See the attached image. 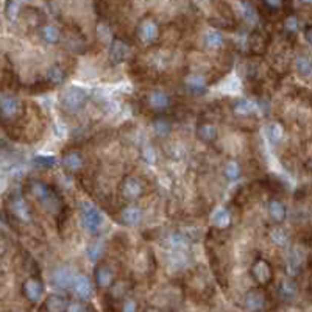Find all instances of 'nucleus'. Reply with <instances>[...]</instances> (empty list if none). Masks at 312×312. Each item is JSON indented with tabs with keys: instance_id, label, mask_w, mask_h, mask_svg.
I'll list each match as a JSON object with an SVG mask.
<instances>
[{
	"instance_id": "1",
	"label": "nucleus",
	"mask_w": 312,
	"mask_h": 312,
	"mask_svg": "<svg viewBox=\"0 0 312 312\" xmlns=\"http://www.w3.org/2000/svg\"><path fill=\"white\" fill-rule=\"evenodd\" d=\"M28 191L31 195L39 201L41 206H44L49 212H61L63 211V200L60 192L53 186L41 180H31L28 183Z\"/></svg>"
},
{
	"instance_id": "2",
	"label": "nucleus",
	"mask_w": 312,
	"mask_h": 312,
	"mask_svg": "<svg viewBox=\"0 0 312 312\" xmlns=\"http://www.w3.org/2000/svg\"><path fill=\"white\" fill-rule=\"evenodd\" d=\"M136 38L145 47H153L161 39V27L153 16H144L138 24Z\"/></svg>"
},
{
	"instance_id": "3",
	"label": "nucleus",
	"mask_w": 312,
	"mask_h": 312,
	"mask_svg": "<svg viewBox=\"0 0 312 312\" xmlns=\"http://www.w3.org/2000/svg\"><path fill=\"white\" fill-rule=\"evenodd\" d=\"M0 111H2V122L5 126H8L10 123L13 125L17 119L22 117V114H25L21 100L8 91H4L0 96Z\"/></svg>"
},
{
	"instance_id": "4",
	"label": "nucleus",
	"mask_w": 312,
	"mask_h": 312,
	"mask_svg": "<svg viewBox=\"0 0 312 312\" xmlns=\"http://www.w3.org/2000/svg\"><path fill=\"white\" fill-rule=\"evenodd\" d=\"M144 105L150 113L155 114H166L173 105L172 96L164 89H153L144 99Z\"/></svg>"
},
{
	"instance_id": "5",
	"label": "nucleus",
	"mask_w": 312,
	"mask_h": 312,
	"mask_svg": "<svg viewBox=\"0 0 312 312\" xmlns=\"http://www.w3.org/2000/svg\"><path fill=\"white\" fill-rule=\"evenodd\" d=\"M87 102V91L81 86H70L61 94V106L64 111L75 114L86 105Z\"/></svg>"
},
{
	"instance_id": "6",
	"label": "nucleus",
	"mask_w": 312,
	"mask_h": 312,
	"mask_svg": "<svg viewBox=\"0 0 312 312\" xmlns=\"http://www.w3.org/2000/svg\"><path fill=\"white\" fill-rule=\"evenodd\" d=\"M145 194V183L135 175H128L120 183V195L126 203L138 201Z\"/></svg>"
},
{
	"instance_id": "7",
	"label": "nucleus",
	"mask_w": 312,
	"mask_h": 312,
	"mask_svg": "<svg viewBox=\"0 0 312 312\" xmlns=\"http://www.w3.org/2000/svg\"><path fill=\"white\" fill-rule=\"evenodd\" d=\"M250 275L258 286H269L273 281V265L265 258H256L250 267Z\"/></svg>"
},
{
	"instance_id": "8",
	"label": "nucleus",
	"mask_w": 312,
	"mask_h": 312,
	"mask_svg": "<svg viewBox=\"0 0 312 312\" xmlns=\"http://www.w3.org/2000/svg\"><path fill=\"white\" fill-rule=\"evenodd\" d=\"M80 217H81V225L83 228L89 233V234H97L100 231V227L103 224V217L102 212L89 203H83L81 205V211H80Z\"/></svg>"
},
{
	"instance_id": "9",
	"label": "nucleus",
	"mask_w": 312,
	"mask_h": 312,
	"mask_svg": "<svg viewBox=\"0 0 312 312\" xmlns=\"http://www.w3.org/2000/svg\"><path fill=\"white\" fill-rule=\"evenodd\" d=\"M270 298L264 286H258L250 289L244 297V307L247 310H264L269 307Z\"/></svg>"
},
{
	"instance_id": "10",
	"label": "nucleus",
	"mask_w": 312,
	"mask_h": 312,
	"mask_svg": "<svg viewBox=\"0 0 312 312\" xmlns=\"http://www.w3.org/2000/svg\"><path fill=\"white\" fill-rule=\"evenodd\" d=\"M75 272H73L72 267L69 265H58L55 267L50 273V280H52V284L60 289V290H69L72 289V284H73V280H75Z\"/></svg>"
},
{
	"instance_id": "11",
	"label": "nucleus",
	"mask_w": 312,
	"mask_h": 312,
	"mask_svg": "<svg viewBox=\"0 0 312 312\" xmlns=\"http://www.w3.org/2000/svg\"><path fill=\"white\" fill-rule=\"evenodd\" d=\"M22 295L31 304L39 303L42 295H44V284H42L41 278L34 277V275L25 278L22 283Z\"/></svg>"
},
{
	"instance_id": "12",
	"label": "nucleus",
	"mask_w": 312,
	"mask_h": 312,
	"mask_svg": "<svg viewBox=\"0 0 312 312\" xmlns=\"http://www.w3.org/2000/svg\"><path fill=\"white\" fill-rule=\"evenodd\" d=\"M61 166L69 175H77L84 167V156L77 149H67L61 155Z\"/></svg>"
},
{
	"instance_id": "13",
	"label": "nucleus",
	"mask_w": 312,
	"mask_h": 312,
	"mask_svg": "<svg viewBox=\"0 0 312 312\" xmlns=\"http://www.w3.org/2000/svg\"><path fill=\"white\" fill-rule=\"evenodd\" d=\"M248 50L256 55V57H261L269 50L270 46V34L265 30L261 28H254L250 36H248Z\"/></svg>"
},
{
	"instance_id": "14",
	"label": "nucleus",
	"mask_w": 312,
	"mask_h": 312,
	"mask_svg": "<svg viewBox=\"0 0 312 312\" xmlns=\"http://www.w3.org/2000/svg\"><path fill=\"white\" fill-rule=\"evenodd\" d=\"M130 53H131V47L123 38L116 36V38L109 42V61L113 64H120L126 61L128 57H130Z\"/></svg>"
},
{
	"instance_id": "15",
	"label": "nucleus",
	"mask_w": 312,
	"mask_h": 312,
	"mask_svg": "<svg viewBox=\"0 0 312 312\" xmlns=\"http://www.w3.org/2000/svg\"><path fill=\"white\" fill-rule=\"evenodd\" d=\"M94 281L99 289L108 290L116 281V273L113 267L106 262H99L94 269Z\"/></svg>"
},
{
	"instance_id": "16",
	"label": "nucleus",
	"mask_w": 312,
	"mask_h": 312,
	"mask_svg": "<svg viewBox=\"0 0 312 312\" xmlns=\"http://www.w3.org/2000/svg\"><path fill=\"white\" fill-rule=\"evenodd\" d=\"M10 212L14 218L19 222H30L31 220V209L27 203V200L22 197V194H14L10 201Z\"/></svg>"
},
{
	"instance_id": "17",
	"label": "nucleus",
	"mask_w": 312,
	"mask_h": 312,
	"mask_svg": "<svg viewBox=\"0 0 312 312\" xmlns=\"http://www.w3.org/2000/svg\"><path fill=\"white\" fill-rule=\"evenodd\" d=\"M277 295H278L280 301H283V303H292V301H295V298H297V295H298V284H297L295 280H293V277L283 278V280L278 283Z\"/></svg>"
},
{
	"instance_id": "18",
	"label": "nucleus",
	"mask_w": 312,
	"mask_h": 312,
	"mask_svg": "<svg viewBox=\"0 0 312 312\" xmlns=\"http://www.w3.org/2000/svg\"><path fill=\"white\" fill-rule=\"evenodd\" d=\"M185 87L188 93L194 94V96H201L205 94L208 91V86H209V81L206 78V75H203V73H189V75L185 77Z\"/></svg>"
},
{
	"instance_id": "19",
	"label": "nucleus",
	"mask_w": 312,
	"mask_h": 312,
	"mask_svg": "<svg viewBox=\"0 0 312 312\" xmlns=\"http://www.w3.org/2000/svg\"><path fill=\"white\" fill-rule=\"evenodd\" d=\"M211 225L217 231H225L233 225V214L228 208L218 206L211 214Z\"/></svg>"
},
{
	"instance_id": "20",
	"label": "nucleus",
	"mask_w": 312,
	"mask_h": 312,
	"mask_svg": "<svg viewBox=\"0 0 312 312\" xmlns=\"http://www.w3.org/2000/svg\"><path fill=\"white\" fill-rule=\"evenodd\" d=\"M119 220L122 225L135 227L142 220V209L138 205H135V201L133 203H128L119 211Z\"/></svg>"
},
{
	"instance_id": "21",
	"label": "nucleus",
	"mask_w": 312,
	"mask_h": 312,
	"mask_svg": "<svg viewBox=\"0 0 312 312\" xmlns=\"http://www.w3.org/2000/svg\"><path fill=\"white\" fill-rule=\"evenodd\" d=\"M72 292L75 293V297L80 300H89L93 297V284H91L86 275L83 273L75 275V280H73V284H72Z\"/></svg>"
},
{
	"instance_id": "22",
	"label": "nucleus",
	"mask_w": 312,
	"mask_h": 312,
	"mask_svg": "<svg viewBox=\"0 0 312 312\" xmlns=\"http://www.w3.org/2000/svg\"><path fill=\"white\" fill-rule=\"evenodd\" d=\"M197 136L201 142L205 144H212L217 141V136H218V130L214 122L211 120H200L198 125H197Z\"/></svg>"
},
{
	"instance_id": "23",
	"label": "nucleus",
	"mask_w": 312,
	"mask_h": 312,
	"mask_svg": "<svg viewBox=\"0 0 312 312\" xmlns=\"http://www.w3.org/2000/svg\"><path fill=\"white\" fill-rule=\"evenodd\" d=\"M267 212H269V217L272 218L273 224H283L286 220V215H287V209H286V205L283 201L277 197H272L267 203Z\"/></svg>"
},
{
	"instance_id": "24",
	"label": "nucleus",
	"mask_w": 312,
	"mask_h": 312,
	"mask_svg": "<svg viewBox=\"0 0 312 312\" xmlns=\"http://www.w3.org/2000/svg\"><path fill=\"white\" fill-rule=\"evenodd\" d=\"M39 38L49 46H57L63 39V31L55 24H42L39 25Z\"/></svg>"
},
{
	"instance_id": "25",
	"label": "nucleus",
	"mask_w": 312,
	"mask_h": 312,
	"mask_svg": "<svg viewBox=\"0 0 312 312\" xmlns=\"http://www.w3.org/2000/svg\"><path fill=\"white\" fill-rule=\"evenodd\" d=\"M201 41H203L205 47L209 50H220L225 46V36L217 28H209L203 33Z\"/></svg>"
},
{
	"instance_id": "26",
	"label": "nucleus",
	"mask_w": 312,
	"mask_h": 312,
	"mask_svg": "<svg viewBox=\"0 0 312 312\" xmlns=\"http://www.w3.org/2000/svg\"><path fill=\"white\" fill-rule=\"evenodd\" d=\"M70 301H67L66 297L60 295V293H52L46 298V301H42V306L39 307L41 310H50V312H63L67 310Z\"/></svg>"
},
{
	"instance_id": "27",
	"label": "nucleus",
	"mask_w": 312,
	"mask_h": 312,
	"mask_svg": "<svg viewBox=\"0 0 312 312\" xmlns=\"http://www.w3.org/2000/svg\"><path fill=\"white\" fill-rule=\"evenodd\" d=\"M241 14L247 25L256 28L259 22V11L251 4V0H241Z\"/></svg>"
},
{
	"instance_id": "28",
	"label": "nucleus",
	"mask_w": 312,
	"mask_h": 312,
	"mask_svg": "<svg viewBox=\"0 0 312 312\" xmlns=\"http://www.w3.org/2000/svg\"><path fill=\"white\" fill-rule=\"evenodd\" d=\"M267 236H269L270 242L277 247L283 248L289 244V233L284 227H281V224H275L273 227H270L267 231Z\"/></svg>"
},
{
	"instance_id": "29",
	"label": "nucleus",
	"mask_w": 312,
	"mask_h": 312,
	"mask_svg": "<svg viewBox=\"0 0 312 312\" xmlns=\"http://www.w3.org/2000/svg\"><path fill=\"white\" fill-rule=\"evenodd\" d=\"M152 128H153V131H155L156 136L166 138L172 131V122L164 114H155L153 119H152Z\"/></svg>"
},
{
	"instance_id": "30",
	"label": "nucleus",
	"mask_w": 312,
	"mask_h": 312,
	"mask_svg": "<svg viewBox=\"0 0 312 312\" xmlns=\"http://www.w3.org/2000/svg\"><path fill=\"white\" fill-rule=\"evenodd\" d=\"M259 109L258 103L251 99H239L233 105V111L236 116H251Z\"/></svg>"
},
{
	"instance_id": "31",
	"label": "nucleus",
	"mask_w": 312,
	"mask_h": 312,
	"mask_svg": "<svg viewBox=\"0 0 312 312\" xmlns=\"http://www.w3.org/2000/svg\"><path fill=\"white\" fill-rule=\"evenodd\" d=\"M224 176L227 181L234 183L242 176V166L237 159H228L224 166Z\"/></svg>"
},
{
	"instance_id": "32",
	"label": "nucleus",
	"mask_w": 312,
	"mask_h": 312,
	"mask_svg": "<svg viewBox=\"0 0 312 312\" xmlns=\"http://www.w3.org/2000/svg\"><path fill=\"white\" fill-rule=\"evenodd\" d=\"M46 80L50 83L52 87H57L60 86L64 80H66V70L64 67H61L60 64H53L47 69V75Z\"/></svg>"
},
{
	"instance_id": "33",
	"label": "nucleus",
	"mask_w": 312,
	"mask_h": 312,
	"mask_svg": "<svg viewBox=\"0 0 312 312\" xmlns=\"http://www.w3.org/2000/svg\"><path fill=\"white\" fill-rule=\"evenodd\" d=\"M295 69L301 77H309L312 75V57L307 53H301L295 58Z\"/></svg>"
},
{
	"instance_id": "34",
	"label": "nucleus",
	"mask_w": 312,
	"mask_h": 312,
	"mask_svg": "<svg viewBox=\"0 0 312 312\" xmlns=\"http://www.w3.org/2000/svg\"><path fill=\"white\" fill-rule=\"evenodd\" d=\"M283 30H284V34L287 36V38H293L298 30H300V19H298V16L297 14H287L284 17V21H283Z\"/></svg>"
},
{
	"instance_id": "35",
	"label": "nucleus",
	"mask_w": 312,
	"mask_h": 312,
	"mask_svg": "<svg viewBox=\"0 0 312 312\" xmlns=\"http://www.w3.org/2000/svg\"><path fill=\"white\" fill-rule=\"evenodd\" d=\"M63 38H66V42H67V46H69L70 50L83 53V50H84V47H86L83 34H80V33H78V34L67 33V34H63Z\"/></svg>"
},
{
	"instance_id": "36",
	"label": "nucleus",
	"mask_w": 312,
	"mask_h": 312,
	"mask_svg": "<svg viewBox=\"0 0 312 312\" xmlns=\"http://www.w3.org/2000/svg\"><path fill=\"white\" fill-rule=\"evenodd\" d=\"M267 135L273 144H280L284 138V126L280 122H272L267 128Z\"/></svg>"
},
{
	"instance_id": "37",
	"label": "nucleus",
	"mask_w": 312,
	"mask_h": 312,
	"mask_svg": "<svg viewBox=\"0 0 312 312\" xmlns=\"http://www.w3.org/2000/svg\"><path fill=\"white\" fill-rule=\"evenodd\" d=\"M262 5H264V10L267 13H280L284 5H286V0H262Z\"/></svg>"
},
{
	"instance_id": "38",
	"label": "nucleus",
	"mask_w": 312,
	"mask_h": 312,
	"mask_svg": "<svg viewBox=\"0 0 312 312\" xmlns=\"http://www.w3.org/2000/svg\"><path fill=\"white\" fill-rule=\"evenodd\" d=\"M97 36L102 39V41H108L111 42L114 38H113V31H111V27H109L106 22H100L99 27H97Z\"/></svg>"
},
{
	"instance_id": "39",
	"label": "nucleus",
	"mask_w": 312,
	"mask_h": 312,
	"mask_svg": "<svg viewBox=\"0 0 312 312\" xmlns=\"http://www.w3.org/2000/svg\"><path fill=\"white\" fill-rule=\"evenodd\" d=\"M67 310H75V312H80V310H94L93 306L87 304V300H80L78 301H70L69 306H67Z\"/></svg>"
},
{
	"instance_id": "40",
	"label": "nucleus",
	"mask_w": 312,
	"mask_h": 312,
	"mask_svg": "<svg viewBox=\"0 0 312 312\" xmlns=\"http://www.w3.org/2000/svg\"><path fill=\"white\" fill-rule=\"evenodd\" d=\"M19 13V0H8L7 4V17L10 21H14Z\"/></svg>"
},
{
	"instance_id": "41",
	"label": "nucleus",
	"mask_w": 312,
	"mask_h": 312,
	"mask_svg": "<svg viewBox=\"0 0 312 312\" xmlns=\"http://www.w3.org/2000/svg\"><path fill=\"white\" fill-rule=\"evenodd\" d=\"M34 162L38 167H52V166H55L57 159H55L53 156H38L34 159Z\"/></svg>"
},
{
	"instance_id": "42",
	"label": "nucleus",
	"mask_w": 312,
	"mask_h": 312,
	"mask_svg": "<svg viewBox=\"0 0 312 312\" xmlns=\"http://www.w3.org/2000/svg\"><path fill=\"white\" fill-rule=\"evenodd\" d=\"M141 156H142V159H144V161L150 162V164L156 161V153H155V149H153V147H150V145H147L145 149L141 152Z\"/></svg>"
},
{
	"instance_id": "43",
	"label": "nucleus",
	"mask_w": 312,
	"mask_h": 312,
	"mask_svg": "<svg viewBox=\"0 0 312 312\" xmlns=\"http://www.w3.org/2000/svg\"><path fill=\"white\" fill-rule=\"evenodd\" d=\"M102 250V245L97 242V244H93V245H89L87 247V256H89V258L91 259H93V261H97L99 259V256H100V251Z\"/></svg>"
},
{
	"instance_id": "44",
	"label": "nucleus",
	"mask_w": 312,
	"mask_h": 312,
	"mask_svg": "<svg viewBox=\"0 0 312 312\" xmlns=\"http://www.w3.org/2000/svg\"><path fill=\"white\" fill-rule=\"evenodd\" d=\"M120 310H138V304L133 301V300H123L122 301V306H120Z\"/></svg>"
},
{
	"instance_id": "45",
	"label": "nucleus",
	"mask_w": 312,
	"mask_h": 312,
	"mask_svg": "<svg viewBox=\"0 0 312 312\" xmlns=\"http://www.w3.org/2000/svg\"><path fill=\"white\" fill-rule=\"evenodd\" d=\"M304 39H306V42L312 47V25H309V27L304 30Z\"/></svg>"
},
{
	"instance_id": "46",
	"label": "nucleus",
	"mask_w": 312,
	"mask_h": 312,
	"mask_svg": "<svg viewBox=\"0 0 312 312\" xmlns=\"http://www.w3.org/2000/svg\"><path fill=\"white\" fill-rule=\"evenodd\" d=\"M303 5H312V0H300Z\"/></svg>"
},
{
	"instance_id": "47",
	"label": "nucleus",
	"mask_w": 312,
	"mask_h": 312,
	"mask_svg": "<svg viewBox=\"0 0 312 312\" xmlns=\"http://www.w3.org/2000/svg\"><path fill=\"white\" fill-rule=\"evenodd\" d=\"M307 167H309V170H310V172H312V159H310V161H309V164H307Z\"/></svg>"
}]
</instances>
